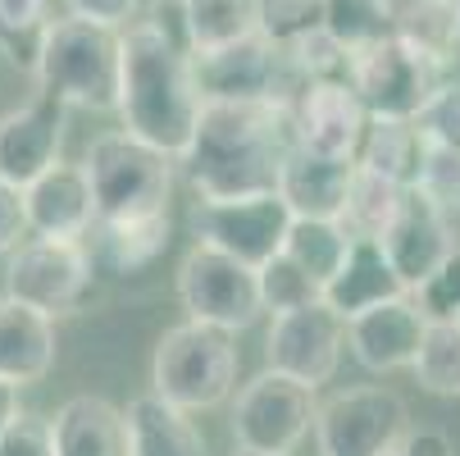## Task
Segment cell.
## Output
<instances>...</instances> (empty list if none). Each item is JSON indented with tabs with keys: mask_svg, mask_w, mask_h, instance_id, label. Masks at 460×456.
<instances>
[{
	"mask_svg": "<svg viewBox=\"0 0 460 456\" xmlns=\"http://www.w3.org/2000/svg\"><path fill=\"white\" fill-rule=\"evenodd\" d=\"M383 255L392 260L397 279L406 283V292H415L442 260L456 251V237H451V224H447V210H438L424 192L406 187V197L392 215V224L383 228L378 237Z\"/></svg>",
	"mask_w": 460,
	"mask_h": 456,
	"instance_id": "cell-16",
	"label": "cell"
},
{
	"mask_svg": "<svg viewBox=\"0 0 460 456\" xmlns=\"http://www.w3.org/2000/svg\"><path fill=\"white\" fill-rule=\"evenodd\" d=\"M415 379L433 398H460V319H433L424 324L420 352L411 361Z\"/></svg>",
	"mask_w": 460,
	"mask_h": 456,
	"instance_id": "cell-30",
	"label": "cell"
},
{
	"mask_svg": "<svg viewBox=\"0 0 460 456\" xmlns=\"http://www.w3.org/2000/svg\"><path fill=\"white\" fill-rule=\"evenodd\" d=\"M415 133H420L424 147L460 151V83H438L429 105L415 114Z\"/></svg>",
	"mask_w": 460,
	"mask_h": 456,
	"instance_id": "cell-36",
	"label": "cell"
},
{
	"mask_svg": "<svg viewBox=\"0 0 460 456\" xmlns=\"http://www.w3.org/2000/svg\"><path fill=\"white\" fill-rule=\"evenodd\" d=\"M191 78L201 101H224V105H288L301 87L288 55L255 32L219 50L191 55Z\"/></svg>",
	"mask_w": 460,
	"mask_h": 456,
	"instance_id": "cell-7",
	"label": "cell"
},
{
	"mask_svg": "<svg viewBox=\"0 0 460 456\" xmlns=\"http://www.w3.org/2000/svg\"><path fill=\"white\" fill-rule=\"evenodd\" d=\"M420 156H424V142H420V133H415V123H402V119H369L351 160H356L360 169H369V174H383V178H392V183L411 187V183H415V169H420Z\"/></svg>",
	"mask_w": 460,
	"mask_h": 456,
	"instance_id": "cell-26",
	"label": "cell"
},
{
	"mask_svg": "<svg viewBox=\"0 0 460 456\" xmlns=\"http://www.w3.org/2000/svg\"><path fill=\"white\" fill-rule=\"evenodd\" d=\"M392 37L447 69L460 55V5L456 0H392Z\"/></svg>",
	"mask_w": 460,
	"mask_h": 456,
	"instance_id": "cell-25",
	"label": "cell"
},
{
	"mask_svg": "<svg viewBox=\"0 0 460 456\" xmlns=\"http://www.w3.org/2000/svg\"><path fill=\"white\" fill-rule=\"evenodd\" d=\"M415 192L438 206V210H460V151L451 147H424L420 156V169H415Z\"/></svg>",
	"mask_w": 460,
	"mask_h": 456,
	"instance_id": "cell-35",
	"label": "cell"
},
{
	"mask_svg": "<svg viewBox=\"0 0 460 456\" xmlns=\"http://www.w3.org/2000/svg\"><path fill=\"white\" fill-rule=\"evenodd\" d=\"M347 83L369 119H402L415 123V114L429 105V96L442 83V69L420 50H411L397 37H383L356 55H347Z\"/></svg>",
	"mask_w": 460,
	"mask_h": 456,
	"instance_id": "cell-8",
	"label": "cell"
},
{
	"mask_svg": "<svg viewBox=\"0 0 460 456\" xmlns=\"http://www.w3.org/2000/svg\"><path fill=\"white\" fill-rule=\"evenodd\" d=\"M237 456H265V452H237Z\"/></svg>",
	"mask_w": 460,
	"mask_h": 456,
	"instance_id": "cell-43",
	"label": "cell"
},
{
	"mask_svg": "<svg viewBox=\"0 0 460 456\" xmlns=\"http://www.w3.org/2000/svg\"><path fill=\"white\" fill-rule=\"evenodd\" d=\"M119 64H123V32L114 28H96L83 19H50L46 37H41V55H37V92L78 105V110H96L110 114L119 105Z\"/></svg>",
	"mask_w": 460,
	"mask_h": 456,
	"instance_id": "cell-3",
	"label": "cell"
},
{
	"mask_svg": "<svg viewBox=\"0 0 460 456\" xmlns=\"http://www.w3.org/2000/svg\"><path fill=\"white\" fill-rule=\"evenodd\" d=\"M169 215H146V219H96L92 233L83 237L87 255H92V270L101 274H142L151 270L155 260L169 251Z\"/></svg>",
	"mask_w": 460,
	"mask_h": 456,
	"instance_id": "cell-22",
	"label": "cell"
},
{
	"mask_svg": "<svg viewBox=\"0 0 460 456\" xmlns=\"http://www.w3.org/2000/svg\"><path fill=\"white\" fill-rule=\"evenodd\" d=\"M92 255L83 242H59V237H28L5 260V297L23 301L50 319L69 315L92 292Z\"/></svg>",
	"mask_w": 460,
	"mask_h": 456,
	"instance_id": "cell-10",
	"label": "cell"
},
{
	"mask_svg": "<svg viewBox=\"0 0 460 456\" xmlns=\"http://www.w3.org/2000/svg\"><path fill=\"white\" fill-rule=\"evenodd\" d=\"M347 246H351V233L338 219H292V228L283 237V255L319 283V292H323L328 279L338 274Z\"/></svg>",
	"mask_w": 460,
	"mask_h": 456,
	"instance_id": "cell-28",
	"label": "cell"
},
{
	"mask_svg": "<svg viewBox=\"0 0 460 456\" xmlns=\"http://www.w3.org/2000/svg\"><path fill=\"white\" fill-rule=\"evenodd\" d=\"M0 456H55V429L37 411H19L0 434Z\"/></svg>",
	"mask_w": 460,
	"mask_h": 456,
	"instance_id": "cell-38",
	"label": "cell"
},
{
	"mask_svg": "<svg viewBox=\"0 0 460 456\" xmlns=\"http://www.w3.org/2000/svg\"><path fill=\"white\" fill-rule=\"evenodd\" d=\"M351 174H356V160H347V156H314V151L292 147L279 169L274 192L292 210V219H338Z\"/></svg>",
	"mask_w": 460,
	"mask_h": 456,
	"instance_id": "cell-19",
	"label": "cell"
},
{
	"mask_svg": "<svg viewBox=\"0 0 460 456\" xmlns=\"http://www.w3.org/2000/svg\"><path fill=\"white\" fill-rule=\"evenodd\" d=\"M196 242H206L242 265L260 270L265 260L283 251V237L292 228V210L283 206L279 192L265 197H237V201H196L191 210Z\"/></svg>",
	"mask_w": 460,
	"mask_h": 456,
	"instance_id": "cell-12",
	"label": "cell"
},
{
	"mask_svg": "<svg viewBox=\"0 0 460 456\" xmlns=\"http://www.w3.org/2000/svg\"><path fill=\"white\" fill-rule=\"evenodd\" d=\"M182 5V28H187V50H219L228 41H242L255 32L251 0H178Z\"/></svg>",
	"mask_w": 460,
	"mask_h": 456,
	"instance_id": "cell-29",
	"label": "cell"
},
{
	"mask_svg": "<svg viewBox=\"0 0 460 456\" xmlns=\"http://www.w3.org/2000/svg\"><path fill=\"white\" fill-rule=\"evenodd\" d=\"M392 456H456V443L442 429H411Z\"/></svg>",
	"mask_w": 460,
	"mask_h": 456,
	"instance_id": "cell-41",
	"label": "cell"
},
{
	"mask_svg": "<svg viewBox=\"0 0 460 456\" xmlns=\"http://www.w3.org/2000/svg\"><path fill=\"white\" fill-rule=\"evenodd\" d=\"M23 215L28 233L59 237V242H83L96 224V201L83 165H50L41 178L23 187Z\"/></svg>",
	"mask_w": 460,
	"mask_h": 456,
	"instance_id": "cell-17",
	"label": "cell"
},
{
	"mask_svg": "<svg viewBox=\"0 0 460 456\" xmlns=\"http://www.w3.org/2000/svg\"><path fill=\"white\" fill-rule=\"evenodd\" d=\"M237 388V343L224 329L182 319L160 334L151 356V393L169 407L196 416L215 411Z\"/></svg>",
	"mask_w": 460,
	"mask_h": 456,
	"instance_id": "cell-4",
	"label": "cell"
},
{
	"mask_svg": "<svg viewBox=\"0 0 460 456\" xmlns=\"http://www.w3.org/2000/svg\"><path fill=\"white\" fill-rule=\"evenodd\" d=\"M288 151H292L288 105L206 101L178 165L196 201H237L274 192Z\"/></svg>",
	"mask_w": 460,
	"mask_h": 456,
	"instance_id": "cell-1",
	"label": "cell"
},
{
	"mask_svg": "<svg viewBox=\"0 0 460 456\" xmlns=\"http://www.w3.org/2000/svg\"><path fill=\"white\" fill-rule=\"evenodd\" d=\"M323 5V32L347 55L392 37V0H319Z\"/></svg>",
	"mask_w": 460,
	"mask_h": 456,
	"instance_id": "cell-31",
	"label": "cell"
},
{
	"mask_svg": "<svg viewBox=\"0 0 460 456\" xmlns=\"http://www.w3.org/2000/svg\"><path fill=\"white\" fill-rule=\"evenodd\" d=\"M406 297V283L397 279V270H392V260L383 255V246L374 237H351L347 255H342V265L338 274L323 283L319 301L333 310L342 324L369 306H383V301H397Z\"/></svg>",
	"mask_w": 460,
	"mask_h": 456,
	"instance_id": "cell-20",
	"label": "cell"
},
{
	"mask_svg": "<svg viewBox=\"0 0 460 456\" xmlns=\"http://www.w3.org/2000/svg\"><path fill=\"white\" fill-rule=\"evenodd\" d=\"M314 388L288 379V374H255L237 402H233V438L237 452H265V456H292L305 434L314 429Z\"/></svg>",
	"mask_w": 460,
	"mask_h": 456,
	"instance_id": "cell-9",
	"label": "cell"
},
{
	"mask_svg": "<svg viewBox=\"0 0 460 456\" xmlns=\"http://www.w3.org/2000/svg\"><path fill=\"white\" fill-rule=\"evenodd\" d=\"M402 197H406V187H402V183H392V178L369 174V169H360V165H356L338 224H342L351 237H374V242H378V237H383V228L392 224V215H397Z\"/></svg>",
	"mask_w": 460,
	"mask_h": 456,
	"instance_id": "cell-27",
	"label": "cell"
},
{
	"mask_svg": "<svg viewBox=\"0 0 460 456\" xmlns=\"http://www.w3.org/2000/svg\"><path fill=\"white\" fill-rule=\"evenodd\" d=\"M456 5H460V0H456Z\"/></svg>",
	"mask_w": 460,
	"mask_h": 456,
	"instance_id": "cell-44",
	"label": "cell"
},
{
	"mask_svg": "<svg viewBox=\"0 0 460 456\" xmlns=\"http://www.w3.org/2000/svg\"><path fill=\"white\" fill-rule=\"evenodd\" d=\"M201 92L191 78V50L160 37L151 23L133 19L123 28V64H119V105L123 133H133L178 160L201 119Z\"/></svg>",
	"mask_w": 460,
	"mask_h": 456,
	"instance_id": "cell-2",
	"label": "cell"
},
{
	"mask_svg": "<svg viewBox=\"0 0 460 456\" xmlns=\"http://www.w3.org/2000/svg\"><path fill=\"white\" fill-rule=\"evenodd\" d=\"M64 10H69V19L123 32L128 23L142 14V0H64Z\"/></svg>",
	"mask_w": 460,
	"mask_h": 456,
	"instance_id": "cell-39",
	"label": "cell"
},
{
	"mask_svg": "<svg viewBox=\"0 0 460 456\" xmlns=\"http://www.w3.org/2000/svg\"><path fill=\"white\" fill-rule=\"evenodd\" d=\"M255 37H265L279 50H292L296 41L323 32V5L319 0H251Z\"/></svg>",
	"mask_w": 460,
	"mask_h": 456,
	"instance_id": "cell-33",
	"label": "cell"
},
{
	"mask_svg": "<svg viewBox=\"0 0 460 456\" xmlns=\"http://www.w3.org/2000/svg\"><path fill=\"white\" fill-rule=\"evenodd\" d=\"M411 434V407L383 383L333 393L314 411L319 456H392Z\"/></svg>",
	"mask_w": 460,
	"mask_h": 456,
	"instance_id": "cell-6",
	"label": "cell"
},
{
	"mask_svg": "<svg viewBox=\"0 0 460 456\" xmlns=\"http://www.w3.org/2000/svg\"><path fill=\"white\" fill-rule=\"evenodd\" d=\"M55 356H59L55 319L23 301L0 297V383L14 388L41 383L55 370Z\"/></svg>",
	"mask_w": 460,
	"mask_h": 456,
	"instance_id": "cell-21",
	"label": "cell"
},
{
	"mask_svg": "<svg viewBox=\"0 0 460 456\" xmlns=\"http://www.w3.org/2000/svg\"><path fill=\"white\" fill-rule=\"evenodd\" d=\"M178 301L187 319L210 324L224 334H242L260 319V283L255 270L242 260L196 242L178 265Z\"/></svg>",
	"mask_w": 460,
	"mask_h": 456,
	"instance_id": "cell-11",
	"label": "cell"
},
{
	"mask_svg": "<svg viewBox=\"0 0 460 456\" xmlns=\"http://www.w3.org/2000/svg\"><path fill=\"white\" fill-rule=\"evenodd\" d=\"M342 347H347V324L323 301H310V306H296L288 315H274L270 338H265V361L274 374H288L305 388H319L338 374Z\"/></svg>",
	"mask_w": 460,
	"mask_h": 456,
	"instance_id": "cell-13",
	"label": "cell"
},
{
	"mask_svg": "<svg viewBox=\"0 0 460 456\" xmlns=\"http://www.w3.org/2000/svg\"><path fill=\"white\" fill-rule=\"evenodd\" d=\"M255 283H260V310H270V315H288L296 306L319 301V283L301 265H292L283 251L255 270Z\"/></svg>",
	"mask_w": 460,
	"mask_h": 456,
	"instance_id": "cell-34",
	"label": "cell"
},
{
	"mask_svg": "<svg viewBox=\"0 0 460 456\" xmlns=\"http://www.w3.org/2000/svg\"><path fill=\"white\" fill-rule=\"evenodd\" d=\"M365 105L356 101L347 78H314L301 83L296 96L288 101V133L292 147L314 151V156H356L360 133H365Z\"/></svg>",
	"mask_w": 460,
	"mask_h": 456,
	"instance_id": "cell-14",
	"label": "cell"
},
{
	"mask_svg": "<svg viewBox=\"0 0 460 456\" xmlns=\"http://www.w3.org/2000/svg\"><path fill=\"white\" fill-rule=\"evenodd\" d=\"M123 425H128V456H210L196 420L155 393L128 402Z\"/></svg>",
	"mask_w": 460,
	"mask_h": 456,
	"instance_id": "cell-24",
	"label": "cell"
},
{
	"mask_svg": "<svg viewBox=\"0 0 460 456\" xmlns=\"http://www.w3.org/2000/svg\"><path fill=\"white\" fill-rule=\"evenodd\" d=\"M28 237V215H23V192L0 183V255H10Z\"/></svg>",
	"mask_w": 460,
	"mask_h": 456,
	"instance_id": "cell-40",
	"label": "cell"
},
{
	"mask_svg": "<svg viewBox=\"0 0 460 456\" xmlns=\"http://www.w3.org/2000/svg\"><path fill=\"white\" fill-rule=\"evenodd\" d=\"M424 324L429 319L420 315V306L406 292L397 301H383V306H369V310L351 315L347 319V347L369 374L411 370V361L420 352V338H424Z\"/></svg>",
	"mask_w": 460,
	"mask_h": 456,
	"instance_id": "cell-18",
	"label": "cell"
},
{
	"mask_svg": "<svg viewBox=\"0 0 460 456\" xmlns=\"http://www.w3.org/2000/svg\"><path fill=\"white\" fill-rule=\"evenodd\" d=\"M50 28V0H0V55L14 69H37L41 37Z\"/></svg>",
	"mask_w": 460,
	"mask_h": 456,
	"instance_id": "cell-32",
	"label": "cell"
},
{
	"mask_svg": "<svg viewBox=\"0 0 460 456\" xmlns=\"http://www.w3.org/2000/svg\"><path fill=\"white\" fill-rule=\"evenodd\" d=\"M55 456H128V425H123V407L105 402V398H69L55 420Z\"/></svg>",
	"mask_w": 460,
	"mask_h": 456,
	"instance_id": "cell-23",
	"label": "cell"
},
{
	"mask_svg": "<svg viewBox=\"0 0 460 456\" xmlns=\"http://www.w3.org/2000/svg\"><path fill=\"white\" fill-rule=\"evenodd\" d=\"M23 407H19V388L14 383H0V434H5V425L19 416Z\"/></svg>",
	"mask_w": 460,
	"mask_h": 456,
	"instance_id": "cell-42",
	"label": "cell"
},
{
	"mask_svg": "<svg viewBox=\"0 0 460 456\" xmlns=\"http://www.w3.org/2000/svg\"><path fill=\"white\" fill-rule=\"evenodd\" d=\"M173 165L164 151L151 142L123 133H101L83 160L96 219H146V215H169L173 197Z\"/></svg>",
	"mask_w": 460,
	"mask_h": 456,
	"instance_id": "cell-5",
	"label": "cell"
},
{
	"mask_svg": "<svg viewBox=\"0 0 460 456\" xmlns=\"http://www.w3.org/2000/svg\"><path fill=\"white\" fill-rule=\"evenodd\" d=\"M64 128H69V105L37 92L28 105L0 114V183L28 187L50 165H59Z\"/></svg>",
	"mask_w": 460,
	"mask_h": 456,
	"instance_id": "cell-15",
	"label": "cell"
},
{
	"mask_svg": "<svg viewBox=\"0 0 460 456\" xmlns=\"http://www.w3.org/2000/svg\"><path fill=\"white\" fill-rule=\"evenodd\" d=\"M411 301L420 306V315L429 324L433 319H460V246L411 292Z\"/></svg>",
	"mask_w": 460,
	"mask_h": 456,
	"instance_id": "cell-37",
	"label": "cell"
}]
</instances>
